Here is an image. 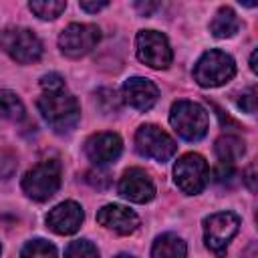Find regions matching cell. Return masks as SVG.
<instances>
[{"instance_id": "1", "label": "cell", "mask_w": 258, "mask_h": 258, "mask_svg": "<svg viewBox=\"0 0 258 258\" xmlns=\"http://www.w3.org/2000/svg\"><path fill=\"white\" fill-rule=\"evenodd\" d=\"M38 111L42 113L44 121L54 129V131H69L77 125L81 117V107L79 101L62 91H52V93H42L38 97Z\"/></svg>"}, {"instance_id": "2", "label": "cell", "mask_w": 258, "mask_h": 258, "mask_svg": "<svg viewBox=\"0 0 258 258\" xmlns=\"http://www.w3.org/2000/svg\"><path fill=\"white\" fill-rule=\"evenodd\" d=\"M169 123L177 131V135L183 137L185 141H198L208 133L210 119L202 105L181 99L171 105Z\"/></svg>"}, {"instance_id": "3", "label": "cell", "mask_w": 258, "mask_h": 258, "mask_svg": "<svg viewBox=\"0 0 258 258\" xmlns=\"http://www.w3.org/2000/svg\"><path fill=\"white\" fill-rule=\"evenodd\" d=\"M60 187V163L56 159H44L28 169L22 177V189L36 202H46Z\"/></svg>"}, {"instance_id": "4", "label": "cell", "mask_w": 258, "mask_h": 258, "mask_svg": "<svg viewBox=\"0 0 258 258\" xmlns=\"http://www.w3.org/2000/svg\"><path fill=\"white\" fill-rule=\"evenodd\" d=\"M236 75L234 58L218 48H212L200 56L194 67V79L202 87H220Z\"/></svg>"}, {"instance_id": "5", "label": "cell", "mask_w": 258, "mask_h": 258, "mask_svg": "<svg viewBox=\"0 0 258 258\" xmlns=\"http://www.w3.org/2000/svg\"><path fill=\"white\" fill-rule=\"evenodd\" d=\"M0 46L6 54H10L16 62L28 64L36 62L42 56L40 38L28 28H6L0 32Z\"/></svg>"}, {"instance_id": "6", "label": "cell", "mask_w": 258, "mask_h": 258, "mask_svg": "<svg viewBox=\"0 0 258 258\" xmlns=\"http://www.w3.org/2000/svg\"><path fill=\"white\" fill-rule=\"evenodd\" d=\"M135 147L143 157L155 159L159 163L171 159L175 155V149H177V145L171 139V135H167L161 127L151 125V123H145V125H141L137 129Z\"/></svg>"}, {"instance_id": "7", "label": "cell", "mask_w": 258, "mask_h": 258, "mask_svg": "<svg viewBox=\"0 0 258 258\" xmlns=\"http://www.w3.org/2000/svg\"><path fill=\"white\" fill-rule=\"evenodd\" d=\"M173 177H175L177 187L183 194L196 196L206 187L210 179V169H208L206 159L200 153H185L177 159L173 167Z\"/></svg>"}, {"instance_id": "8", "label": "cell", "mask_w": 258, "mask_h": 258, "mask_svg": "<svg viewBox=\"0 0 258 258\" xmlns=\"http://www.w3.org/2000/svg\"><path fill=\"white\" fill-rule=\"evenodd\" d=\"M240 226V220L236 214L232 212H218L212 214L204 220V238H206V246L216 254V256H224L230 240L236 236Z\"/></svg>"}, {"instance_id": "9", "label": "cell", "mask_w": 258, "mask_h": 258, "mask_svg": "<svg viewBox=\"0 0 258 258\" xmlns=\"http://www.w3.org/2000/svg\"><path fill=\"white\" fill-rule=\"evenodd\" d=\"M137 58L151 69H167L171 64V46L165 34L157 30H141L135 38Z\"/></svg>"}, {"instance_id": "10", "label": "cell", "mask_w": 258, "mask_h": 258, "mask_svg": "<svg viewBox=\"0 0 258 258\" xmlns=\"http://www.w3.org/2000/svg\"><path fill=\"white\" fill-rule=\"evenodd\" d=\"M101 38V30L95 24H69L60 36H58V46L64 56L69 58H81L87 52H91Z\"/></svg>"}, {"instance_id": "11", "label": "cell", "mask_w": 258, "mask_h": 258, "mask_svg": "<svg viewBox=\"0 0 258 258\" xmlns=\"http://www.w3.org/2000/svg\"><path fill=\"white\" fill-rule=\"evenodd\" d=\"M121 151H123V141L117 133L101 131V133L91 135L85 141V153L97 167L113 163L121 155Z\"/></svg>"}, {"instance_id": "12", "label": "cell", "mask_w": 258, "mask_h": 258, "mask_svg": "<svg viewBox=\"0 0 258 258\" xmlns=\"http://www.w3.org/2000/svg\"><path fill=\"white\" fill-rule=\"evenodd\" d=\"M119 194L135 204H145L151 202L155 196V185L153 179L149 177V173L141 167H131L123 173V177L119 179Z\"/></svg>"}, {"instance_id": "13", "label": "cell", "mask_w": 258, "mask_h": 258, "mask_svg": "<svg viewBox=\"0 0 258 258\" xmlns=\"http://www.w3.org/2000/svg\"><path fill=\"white\" fill-rule=\"evenodd\" d=\"M97 222L115 232V234H121V236H127V234H133L139 226V216L125 208V206H119V204H107L103 206L99 212H97Z\"/></svg>"}, {"instance_id": "14", "label": "cell", "mask_w": 258, "mask_h": 258, "mask_svg": "<svg viewBox=\"0 0 258 258\" xmlns=\"http://www.w3.org/2000/svg\"><path fill=\"white\" fill-rule=\"evenodd\" d=\"M83 224V208L77 202H62L54 206L46 216V226L60 236L75 234Z\"/></svg>"}, {"instance_id": "15", "label": "cell", "mask_w": 258, "mask_h": 258, "mask_svg": "<svg viewBox=\"0 0 258 258\" xmlns=\"http://www.w3.org/2000/svg\"><path fill=\"white\" fill-rule=\"evenodd\" d=\"M157 97H159V89L149 79L133 77V79H127L123 85L125 103L137 111H149L157 103Z\"/></svg>"}, {"instance_id": "16", "label": "cell", "mask_w": 258, "mask_h": 258, "mask_svg": "<svg viewBox=\"0 0 258 258\" xmlns=\"http://www.w3.org/2000/svg\"><path fill=\"white\" fill-rule=\"evenodd\" d=\"M185 242L175 234H161L155 238L151 258H185Z\"/></svg>"}, {"instance_id": "17", "label": "cell", "mask_w": 258, "mask_h": 258, "mask_svg": "<svg viewBox=\"0 0 258 258\" xmlns=\"http://www.w3.org/2000/svg\"><path fill=\"white\" fill-rule=\"evenodd\" d=\"M214 149H216V155H218V159L222 163H234L244 155L246 143H244L242 137L228 133V135H222V137L216 139Z\"/></svg>"}, {"instance_id": "18", "label": "cell", "mask_w": 258, "mask_h": 258, "mask_svg": "<svg viewBox=\"0 0 258 258\" xmlns=\"http://www.w3.org/2000/svg\"><path fill=\"white\" fill-rule=\"evenodd\" d=\"M238 28H240V20H238L236 12L230 6H222L216 12L214 20L210 22V30L218 38H230V36H234L238 32Z\"/></svg>"}, {"instance_id": "19", "label": "cell", "mask_w": 258, "mask_h": 258, "mask_svg": "<svg viewBox=\"0 0 258 258\" xmlns=\"http://www.w3.org/2000/svg\"><path fill=\"white\" fill-rule=\"evenodd\" d=\"M0 117L2 119H12V121L24 117V105L18 99L16 93L0 89Z\"/></svg>"}, {"instance_id": "20", "label": "cell", "mask_w": 258, "mask_h": 258, "mask_svg": "<svg viewBox=\"0 0 258 258\" xmlns=\"http://www.w3.org/2000/svg\"><path fill=\"white\" fill-rule=\"evenodd\" d=\"M28 8L42 20H54L56 16H60L67 8V2L62 0H32L28 4Z\"/></svg>"}, {"instance_id": "21", "label": "cell", "mask_w": 258, "mask_h": 258, "mask_svg": "<svg viewBox=\"0 0 258 258\" xmlns=\"http://www.w3.org/2000/svg\"><path fill=\"white\" fill-rule=\"evenodd\" d=\"M20 258H56V248L46 240H30L24 244Z\"/></svg>"}, {"instance_id": "22", "label": "cell", "mask_w": 258, "mask_h": 258, "mask_svg": "<svg viewBox=\"0 0 258 258\" xmlns=\"http://www.w3.org/2000/svg\"><path fill=\"white\" fill-rule=\"evenodd\" d=\"M64 258H99V252L89 240H73L64 250Z\"/></svg>"}, {"instance_id": "23", "label": "cell", "mask_w": 258, "mask_h": 258, "mask_svg": "<svg viewBox=\"0 0 258 258\" xmlns=\"http://www.w3.org/2000/svg\"><path fill=\"white\" fill-rule=\"evenodd\" d=\"M236 179V169L232 163H220L214 169V181L220 185H230Z\"/></svg>"}, {"instance_id": "24", "label": "cell", "mask_w": 258, "mask_h": 258, "mask_svg": "<svg viewBox=\"0 0 258 258\" xmlns=\"http://www.w3.org/2000/svg\"><path fill=\"white\" fill-rule=\"evenodd\" d=\"M40 87L44 89V93H52V91H62L64 89V79L56 73H48L40 79Z\"/></svg>"}, {"instance_id": "25", "label": "cell", "mask_w": 258, "mask_h": 258, "mask_svg": "<svg viewBox=\"0 0 258 258\" xmlns=\"http://www.w3.org/2000/svg\"><path fill=\"white\" fill-rule=\"evenodd\" d=\"M238 107L242 109V111H246V113H256V89L254 87H250L248 91H244L242 95H240V99H238Z\"/></svg>"}, {"instance_id": "26", "label": "cell", "mask_w": 258, "mask_h": 258, "mask_svg": "<svg viewBox=\"0 0 258 258\" xmlns=\"http://www.w3.org/2000/svg\"><path fill=\"white\" fill-rule=\"evenodd\" d=\"M87 181L93 185V187H97V189H103V187H107L109 185V175L107 173H103V171H89L87 173Z\"/></svg>"}, {"instance_id": "27", "label": "cell", "mask_w": 258, "mask_h": 258, "mask_svg": "<svg viewBox=\"0 0 258 258\" xmlns=\"http://www.w3.org/2000/svg\"><path fill=\"white\" fill-rule=\"evenodd\" d=\"M109 2L107 0H81V8L87 10V12H99L101 8H105Z\"/></svg>"}, {"instance_id": "28", "label": "cell", "mask_w": 258, "mask_h": 258, "mask_svg": "<svg viewBox=\"0 0 258 258\" xmlns=\"http://www.w3.org/2000/svg\"><path fill=\"white\" fill-rule=\"evenodd\" d=\"M244 181H246V185H248L252 191H256V163H250V165H248L246 175H244Z\"/></svg>"}, {"instance_id": "29", "label": "cell", "mask_w": 258, "mask_h": 258, "mask_svg": "<svg viewBox=\"0 0 258 258\" xmlns=\"http://www.w3.org/2000/svg\"><path fill=\"white\" fill-rule=\"evenodd\" d=\"M256 54H258V52L254 50V52H252V56H250V69H252L254 73H256V69H258V67H256Z\"/></svg>"}, {"instance_id": "30", "label": "cell", "mask_w": 258, "mask_h": 258, "mask_svg": "<svg viewBox=\"0 0 258 258\" xmlns=\"http://www.w3.org/2000/svg\"><path fill=\"white\" fill-rule=\"evenodd\" d=\"M117 258H133V256H127V254H121V256H117Z\"/></svg>"}]
</instances>
